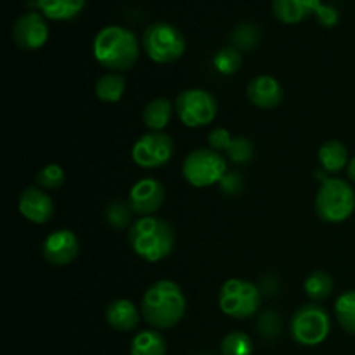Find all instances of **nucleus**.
Instances as JSON below:
<instances>
[{"instance_id":"nucleus-6","label":"nucleus","mask_w":355,"mask_h":355,"mask_svg":"<svg viewBox=\"0 0 355 355\" xmlns=\"http://www.w3.org/2000/svg\"><path fill=\"white\" fill-rule=\"evenodd\" d=\"M260 304H262V291L250 281L229 279L222 284L218 307L227 318H252L260 309Z\"/></svg>"},{"instance_id":"nucleus-9","label":"nucleus","mask_w":355,"mask_h":355,"mask_svg":"<svg viewBox=\"0 0 355 355\" xmlns=\"http://www.w3.org/2000/svg\"><path fill=\"white\" fill-rule=\"evenodd\" d=\"M218 104L214 94L203 89L184 90L175 99V111L179 120L189 128H200L211 123L217 116Z\"/></svg>"},{"instance_id":"nucleus-19","label":"nucleus","mask_w":355,"mask_h":355,"mask_svg":"<svg viewBox=\"0 0 355 355\" xmlns=\"http://www.w3.org/2000/svg\"><path fill=\"white\" fill-rule=\"evenodd\" d=\"M85 2L87 0H37L35 6L47 19L69 21L85 9Z\"/></svg>"},{"instance_id":"nucleus-20","label":"nucleus","mask_w":355,"mask_h":355,"mask_svg":"<svg viewBox=\"0 0 355 355\" xmlns=\"http://www.w3.org/2000/svg\"><path fill=\"white\" fill-rule=\"evenodd\" d=\"M173 106L168 99L165 97H156V99L149 101L146 104L144 111H142V121L146 127L153 132H159L170 123L172 120Z\"/></svg>"},{"instance_id":"nucleus-13","label":"nucleus","mask_w":355,"mask_h":355,"mask_svg":"<svg viewBox=\"0 0 355 355\" xmlns=\"http://www.w3.org/2000/svg\"><path fill=\"white\" fill-rule=\"evenodd\" d=\"M80 252V243L75 232L68 229H59L49 234L42 245L44 259L52 266H68L76 259Z\"/></svg>"},{"instance_id":"nucleus-22","label":"nucleus","mask_w":355,"mask_h":355,"mask_svg":"<svg viewBox=\"0 0 355 355\" xmlns=\"http://www.w3.org/2000/svg\"><path fill=\"white\" fill-rule=\"evenodd\" d=\"M166 352H168L166 340L163 338L162 333L153 329L137 333L132 340L130 355H166Z\"/></svg>"},{"instance_id":"nucleus-25","label":"nucleus","mask_w":355,"mask_h":355,"mask_svg":"<svg viewBox=\"0 0 355 355\" xmlns=\"http://www.w3.org/2000/svg\"><path fill=\"white\" fill-rule=\"evenodd\" d=\"M335 315L347 333L355 335V291H345L336 298Z\"/></svg>"},{"instance_id":"nucleus-15","label":"nucleus","mask_w":355,"mask_h":355,"mask_svg":"<svg viewBox=\"0 0 355 355\" xmlns=\"http://www.w3.org/2000/svg\"><path fill=\"white\" fill-rule=\"evenodd\" d=\"M208 144H210L211 149L220 153V155L225 153L232 163H246L253 156V142L248 137H245V135L232 137L229 130L220 127L214 128L210 132Z\"/></svg>"},{"instance_id":"nucleus-1","label":"nucleus","mask_w":355,"mask_h":355,"mask_svg":"<svg viewBox=\"0 0 355 355\" xmlns=\"http://www.w3.org/2000/svg\"><path fill=\"white\" fill-rule=\"evenodd\" d=\"M141 314L155 329H170L186 314V297L182 288L168 279L156 281L142 297Z\"/></svg>"},{"instance_id":"nucleus-3","label":"nucleus","mask_w":355,"mask_h":355,"mask_svg":"<svg viewBox=\"0 0 355 355\" xmlns=\"http://www.w3.org/2000/svg\"><path fill=\"white\" fill-rule=\"evenodd\" d=\"M128 245L139 259L155 263L172 253L175 232L163 218L141 217L128 229Z\"/></svg>"},{"instance_id":"nucleus-33","label":"nucleus","mask_w":355,"mask_h":355,"mask_svg":"<svg viewBox=\"0 0 355 355\" xmlns=\"http://www.w3.org/2000/svg\"><path fill=\"white\" fill-rule=\"evenodd\" d=\"M347 173H349V179L355 184V156L349 162V166H347Z\"/></svg>"},{"instance_id":"nucleus-5","label":"nucleus","mask_w":355,"mask_h":355,"mask_svg":"<svg viewBox=\"0 0 355 355\" xmlns=\"http://www.w3.org/2000/svg\"><path fill=\"white\" fill-rule=\"evenodd\" d=\"M142 47L151 61L168 64L182 58L186 52V40L179 28L165 21H158L146 28L142 35Z\"/></svg>"},{"instance_id":"nucleus-2","label":"nucleus","mask_w":355,"mask_h":355,"mask_svg":"<svg viewBox=\"0 0 355 355\" xmlns=\"http://www.w3.org/2000/svg\"><path fill=\"white\" fill-rule=\"evenodd\" d=\"M92 52L103 68L114 73L128 71L139 59V40L134 31L110 24L94 37Z\"/></svg>"},{"instance_id":"nucleus-26","label":"nucleus","mask_w":355,"mask_h":355,"mask_svg":"<svg viewBox=\"0 0 355 355\" xmlns=\"http://www.w3.org/2000/svg\"><path fill=\"white\" fill-rule=\"evenodd\" d=\"M222 355H252L253 342L246 333L234 331L224 336L220 343Z\"/></svg>"},{"instance_id":"nucleus-11","label":"nucleus","mask_w":355,"mask_h":355,"mask_svg":"<svg viewBox=\"0 0 355 355\" xmlns=\"http://www.w3.org/2000/svg\"><path fill=\"white\" fill-rule=\"evenodd\" d=\"M49 38V26L45 16L37 10L21 14L12 24V40L23 51H37L44 47Z\"/></svg>"},{"instance_id":"nucleus-27","label":"nucleus","mask_w":355,"mask_h":355,"mask_svg":"<svg viewBox=\"0 0 355 355\" xmlns=\"http://www.w3.org/2000/svg\"><path fill=\"white\" fill-rule=\"evenodd\" d=\"M231 40L234 44V49H239V51H252L259 44L260 31L253 23H241L232 30Z\"/></svg>"},{"instance_id":"nucleus-17","label":"nucleus","mask_w":355,"mask_h":355,"mask_svg":"<svg viewBox=\"0 0 355 355\" xmlns=\"http://www.w3.org/2000/svg\"><path fill=\"white\" fill-rule=\"evenodd\" d=\"M321 0H272V12L284 24H298L314 16Z\"/></svg>"},{"instance_id":"nucleus-4","label":"nucleus","mask_w":355,"mask_h":355,"mask_svg":"<svg viewBox=\"0 0 355 355\" xmlns=\"http://www.w3.org/2000/svg\"><path fill=\"white\" fill-rule=\"evenodd\" d=\"M315 214L328 224H342L355 210V191L343 179H324L315 194Z\"/></svg>"},{"instance_id":"nucleus-10","label":"nucleus","mask_w":355,"mask_h":355,"mask_svg":"<svg viewBox=\"0 0 355 355\" xmlns=\"http://www.w3.org/2000/svg\"><path fill=\"white\" fill-rule=\"evenodd\" d=\"M175 144L163 132H149L139 137L132 148V159L142 168H159L172 159Z\"/></svg>"},{"instance_id":"nucleus-18","label":"nucleus","mask_w":355,"mask_h":355,"mask_svg":"<svg viewBox=\"0 0 355 355\" xmlns=\"http://www.w3.org/2000/svg\"><path fill=\"white\" fill-rule=\"evenodd\" d=\"M139 309L125 298L113 300L106 307V322L116 331H134L141 321Z\"/></svg>"},{"instance_id":"nucleus-12","label":"nucleus","mask_w":355,"mask_h":355,"mask_svg":"<svg viewBox=\"0 0 355 355\" xmlns=\"http://www.w3.org/2000/svg\"><path fill=\"white\" fill-rule=\"evenodd\" d=\"M165 201V187L156 179H142L134 184L128 194L132 211L141 217H153Z\"/></svg>"},{"instance_id":"nucleus-28","label":"nucleus","mask_w":355,"mask_h":355,"mask_svg":"<svg viewBox=\"0 0 355 355\" xmlns=\"http://www.w3.org/2000/svg\"><path fill=\"white\" fill-rule=\"evenodd\" d=\"M241 54L238 49L225 47L218 51L214 58V66L218 73L222 75H234L239 68H241Z\"/></svg>"},{"instance_id":"nucleus-32","label":"nucleus","mask_w":355,"mask_h":355,"mask_svg":"<svg viewBox=\"0 0 355 355\" xmlns=\"http://www.w3.org/2000/svg\"><path fill=\"white\" fill-rule=\"evenodd\" d=\"M314 16L318 17L319 24H322V26H326V28L336 26L340 21L338 9H336L335 6H328V3H321V6H319V9L315 10Z\"/></svg>"},{"instance_id":"nucleus-16","label":"nucleus","mask_w":355,"mask_h":355,"mask_svg":"<svg viewBox=\"0 0 355 355\" xmlns=\"http://www.w3.org/2000/svg\"><path fill=\"white\" fill-rule=\"evenodd\" d=\"M246 96L253 106L260 110H274L284 99V90L274 76L260 75L246 87Z\"/></svg>"},{"instance_id":"nucleus-29","label":"nucleus","mask_w":355,"mask_h":355,"mask_svg":"<svg viewBox=\"0 0 355 355\" xmlns=\"http://www.w3.org/2000/svg\"><path fill=\"white\" fill-rule=\"evenodd\" d=\"M132 208L128 203L123 201H113L107 205L106 208V220L111 227L114 229H125L132 220Z\"/></svg>"},{"instance_id":"nucleus-30","label":"nucleus","mask_w":355,"mask_h":355,"mask_svg":"<svg viewBox=\"0 0 355 355\" xmlns=\"http://www.w3.org/2000/svg\"><path fill=\"white\" fill-rule=\"evenodd\" d=\"M64 170L61 168L59 165H47L37 173V184L42 187V189H49L54 191L58 187H61L64 184Z\"/></svg>"},{"instance_id":"nucleus-23","label":"nucleus","mask_w":355,"mask_h":355,"mask_svg":"<svg viewBox=\"0 0 355 355\" xmlns=\"http://www.w3.org/2000/svg\"><path fill=\"white\" fill-rule=\"evenodd\" d=\"M125 87H127V82L120 73H107L97 80L94 90H96L97 99L103 103H118L123 96Z\"/></svg>"},{"instance_id":"nucleus-8","label":"nucleus","mask_w":355,"mask_h":355,"mask_svg":"<svg viewBox=\"0 0 355 355\" xmlns=\"http://www.w3.org/2000/svg\"><path fill=\"white\" fill-rule=\"evenodd\" d=\"M227 172L225 158L215 149H196L182 163V175L191 186L208 187L220 182Z\"/></svg>"},{"instance_id":"nucleus-21","label":"nucleus","mask_w":355,"mask_h":355,"mask_svg":"<svg viewBox=\"0 0 355 355\" xmlns=\"http://www.w3.org/2000/svg\"><path fill=\"white\" fill-rule=\"evenodd\" d=\"M319 162L326 172L336 173L349 166V149L340 141H328L319 148Z\"/></svg>"},{"instance_id":"nucleus-31","label":"nucleus","mask_w":355,"mask_h":355,"mask_svg":"<svg viewBox=\"0 0 355 355\" xmlns=\"http://www.w3.org/2000/svg\"><path fill=\"white\" fill-rule=\"evenodd\" d=\"M257 329H259L260 335L266 336V338L272 340L276 338V336H279L281 333L279 315L272 311H266L262 315H260L259 321H257Z\"/></svg>"},{"instance_id":"nucleus-14","label":"nucleus","mask_w":355,"mask_h":355,"mask_svg":"<svg viewBox=\"0 0 355 355\" xmlns=\"http://www.w3.org/2000/svg\"><path fill=\"white\" fill-rule=\"evenodd\" d=\"M21 215L31 224H47L54 215V201L42 187L30 186L21 193L17 203Z\"/></svg>"},{"instance_id":"nucleus-24","label":"nucleus","mask_w":355,"mask_h":355,"mask_svg":"<svg viewBox=\"0 0 355 355\" xmlns=\"http://www.w3.org/2000/svg\"><path fill=\"white\" fill-rule=\"evenodd\" d=\"M304 288L305 293H307V297L311 298V300L321 302L326 300V298L333 293L335 281H333V277L329 276L328 272H324V270H315V272H312L311 276L305 279Z\"/></svg>"},{"instance_id":"nucleus-7","label":"nucleus","mask_w":355,"mask_h":355,"mask_svg":"<svg viewBox=\"0 0 355 355\" xmlns=\"http://www.w3.org/2000/svg\"><path fill=\"white\" fill-rule=\"evenodd\" d=\"M331 319L318 304H305L291 318V338L304 347L321 345L329 336Z\"/></svg>"}]
</instances>
